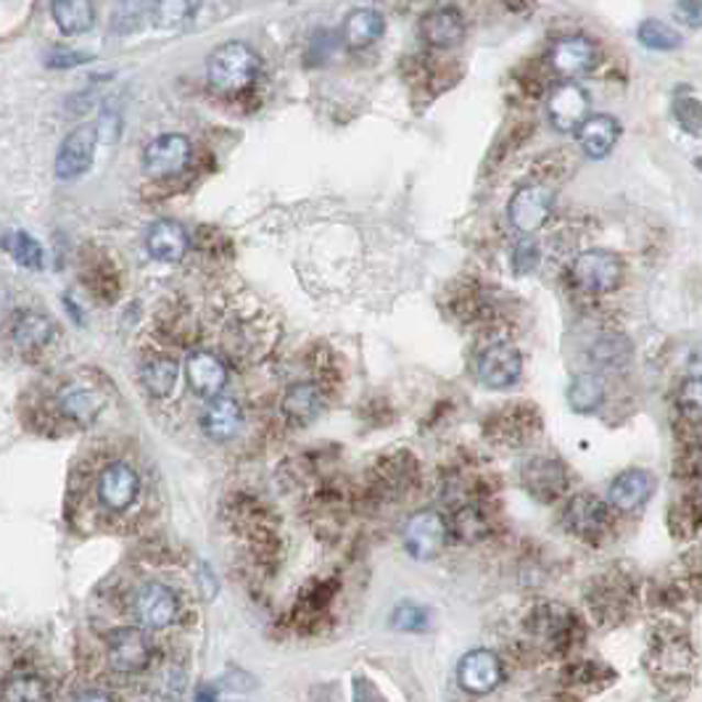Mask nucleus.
<instances>
[{
    "instance_id": "nucleus-39",
    "label": "nucleus",
    "mask_w": 702,
    "mask_h": 702,
    "mask_svg": "<svg viewBox=\"0 0 702 702\" xmlns=\"http://www.w3.org/2000/svg\"><path fill=\"white\" fill-rule=\"evenodd\" d=\"M391 623L397 628H402V632H417V628L425 626V613L415 605H402L397 608Z\"/></svg>"
},
{
    "instance_id": "nucleus-43",
    "label": "nucleus",
    "mask_w": 702,
    "mask_h": 702,
    "mask_svg": "<svg viewBox=\"0 0 702 702\" xmlns=\"http://www.w3.org/2000/svg\"><path fill=\"white\" fill-rule=\"evenodd\" d=\"M77 702H114V700H111L107 692H98V689H90V692H82L80 698H77Z\"/></svg>"
},
{
    "instance_id": "nucleus-11",
    "label": "nucleus",
    "mask_w": 702,
    "mask_h": 702,
    "mask_svg": "<svg viewBox=\"0 0 702 702\" xmlns=\"http://www.w3.org/2000/svg\"><path fill=\"white\" fill-rule=\"evenodd\" d=\"M457 679L468 692L487 694L502 681V662L491 649H473L459 660Z\"/></svg>"
},
{
    "instance_id": "nucleus-17",
    "label": "nucleus",
    "mask_w": 702,
    "mask_h": 702,
    "mask_svg": "<svg viewBox=\"0 0 702 702\" xmlns=\"http://www.w3.org/2000/svg\"><path fill=\"white\" fill-rule=\"evenodd\" d=\"M241 425H244V412H241V404L235 399L214 397L203 406L201 431L212 442H230L241 431Z\"/></svg>"
},
{
    "instance_id": "nucleus-27",
    "label": "nucleus",
    "mask_w": 702,
    "mask_h": 702,
    "mask_svg": "<svg viewBox=\"0 0 702 702\" xmlns=\"http://www.w3.org/2000/svg\"><path fill=\"white\" fill-rule=\"evenodd\" d=\"M141 378L151 397L156 399L169 397L177 386V363L172 357H161L159 354V357L148 359V363L143 365Z\"/></svg>"
},
{
    "instance_id": "nucleus-33",
    "label": "nucleus",
    "mask_w": 702,
    "mask_h": 702,
    "mask_svg": "<svg viewBox=\"0 0 702 702\" xmlns=\"http://www.w3.org/2000/svg\"><path fill=\"white\" fill-rule=\"evenodd\" d=\"M455 531L463 542H478L489 534V517L476 504H465L455 515Z\"/></svg>"
},
{
    "instance_id": "nucleus-22",
    "label": "nucleus",
    "mask_w": 702,
    "mask_h": 702,
    "mask_svg": "<svg viewBox=\"0 0 702 702\" xmlns=\"http://www.w3.org/2000/svg\"><path fill=\"white\" fill-rule=\"evenodd\" d=\"M58 406L75 423H93L103 410V397L85 383H69L58 393Z\"/></svg>"
},
{
    "instance_id": "nucleus-37",
    "label": "nucleus",
    "mask_w": 702,
    "mask_h": 702,
    "mask_svg": "<svg viewBox=\"0 0 702 702\" xmlns=\"http://www.w3.org/2000/svg\"><path fill=\"white\" fill-rule=\"evenodd\" d=\"M539 259H542V252L534 241H521V244L513 248V270L517 275L534 272L536 267H539Z\"/></svg>"
},
{
    "instance_id": "nucleus-15",
    "label": "nucleus",
    "mask_w": 702,
    "mask_h": 702,
    "mask_svg": "<svg viewBox=\"0 0 702 702\" xmlns=\"http://www.w3.org/2000/svg\"><path fill=\"white\" fill-rule=\"evenodd\" d=\"M188 386L203 399L220 397V391L227 383V367L212 352H196L188 357L186 365Z\"/></svg>"
},
{
    "instance_id": "nucleus-41",
    "label": "nucleus",
    "mask_w": 702,
    "mask_h": 702,
    "mask_svg": "<svg viewBox=\"0 0 702 702\" xmlns=\"http://www.w3.org/2000/svg\"><path fill=\"white\" fill-rule=\"evenodd\" d=\"M676 14L689 27H702V3H679L676 5Z\"/></svg>"
},
{
    "instance_id": "nucleus-12",
    "label": "nucleus",
    "mask_w": 702,
    "mask_h": 702,
    "mask_svg": "<svg viewBox=\"0 0 702 702\" xmlns=\"http://www.w3.org/2000/svg\"><path fill=\"white\" fill-rule=\"evenodd\" d=\"M589 114V96L581 85L562 82L549 96V120L560 133L581 127Z\"/></svg>"
},
{
    "instance_id": "nucleus-13",
    "label": "nucleus",
    "mask_w": 702,
    "mask_h": 702,
    "mask_svg": "<svg viewBox=\"0 0 702 702\" xmlns=\"http://www.w3.org/2000/svg\"><path fill=\"white\" fill-rule=\"evenodd\" d=\"M562 521L570 534L581 539H600L602 531L608 528V504L594 494H576L568 502Z\"/></svg>"
},
{
    "instance_id": "nucleus-16",
    "label": "nucleus",
    "mask_w": 702,
    "mask_h": 702,
    "mask_svg": "<svg viewBox=\"0 0 702 702\" xmlns=\"http://www.w3.org/2000/svg\"><path fill=\"white\" fill-rule=\"evenodd\" d=\"M655 491V478L647 470L632 468L623 470V473L610 483L608 500L615 510H623V513H634L642 504H647L649 497Z\"/></svg>"
},
{
    "instance_id": "nucleus-44",
    "label": "nucleus",
    "mask_w": 702,
    "mask_h": 702,
    "mask_svg": "<svg viewBox=\"0 0 702 702\" xmlns=\"http://www.w3.org/2000/svg\"><path fill=\"white\" fill-rule=\"evenodd\" d=\"M214 698H216L214 689H209V692L203 689V692H199V698H196V702H214Z\"/></svg>"
},
{
    "instance_id": "nucleus-1",
    "label": "nucleus",
    "mask_w": 702,
    "mask_h": 702,
    "mask_svg": "<svg viewBox=\"0 0 702 702\" xmlns=\"http://www.w3.org/2000/svg\"><path fill=\"white\" fill-rule=\"evenodd\" d=\"M259 71V58L246 43H225L207 58L209 82L222 93H238L248 88Z\"/></svg>"
},
{
    "instance_id": "nucleus-23",
    "label": "nucleus",
    "mask_w": 702,
    "mask_h": 702,
    "mask_svg": "<svg viewBox=\"0 0 702 702\" xmlns=\"http://www.w3.org/2000/svg\"><path fill=\"white\" fill-rule=\"evenodd\" d=\"M323 410V391L317 386L304 380V383H293L283 397V415L293 423H310Z\"/></svg>"
},
{
    "instance_id": "nucleus-28",
    "label": "nucleus",
    "mask_w": 702,
    "mask_h": 702,
    "mask_svg": "<svg viewBox=\"0 0 702 702\" xmlns=\"http://www.w3.org/2000/svg\"><path fill=\"white\" fill-rule=\"evenodd\" d=\"M0 702H51L48 687L35 673H14L3 681Z\"/></svg>"
},
{
    "instance_id": "nucleus-25",
    "label": "nucleus",
    "mask_w": 702,
    "mask_h": 702,
    "mask_svg": "<svg viewBox=\"0 0 702 702\" xmlns=\"http://www.w3.org/2000/svg\"><path fill=\"white\" fill-rule=\"evenodd\" d=\"M51 338H54V325H51V320L43 317V314L24 312L22 317L16 320L14 341L24 354L43 352L45 346H48Z\"/></svg>"
},
{
    "instance_id": "nucleus-31",
    "label": "nucleus",
    "mask_w": 702,
    "mask_h": 702,
    "mask_svg": "<svg viewBox=\"0 0 702 702\" xmlns=\"http://www.w3.org/2000/svg\"><path fill=\"white\" fill-rule=\"evenodd\" d=\"M54 11L56 24L62 27V32L67 35H80V32H88L93 27V3L88 0H75V3H54L51 5Z\"/></svg>"
},
{
    "instance_id": "nucleus-6",
    "label": "nucleus",
    "mask_w": 702,
    "mask_h": 702,
    "mask_svg": "<svg viewBox=\"0 0 702 702\" xmlns=\"http://www.w3.org/2000/svg\"><path fill=\"white\" fill-rule=\"evenodd\" d=\"M107 660L116 673H141L151 662V642L141 628H120L107 639Z\"/></svg>"
},
{
    "instance_id": "nucleus-36",
    "label": "nucleus",
    "mask_w": 702,
    "mask_h": 702,
    "mask_svg": "<svg viewBox=\"0 0 702 702\" xmlns=\"http://www.w3.org/2000/svg\"><path fill=\"white\" fill-rule=\"evenodd\" d=\"M491 425H494L497 438H502L504 444H521L523 433H526L521 428V417H517V410H504L502 415H497L494 420H491Z\"/></svg>"
},
{
    "instance_id": "nucleus-10",
    "label": "nucleus",
    "mask_w": 702,
    "mask_h": 702,
    "mask_svg": "<svg viewBox=\"0 0 702 702\" xmlns=\"http://www.w3.org/2000/svg\"><path fill=\"white\" fill-rule=\"evenodd\" d=\"M190 161V143L182 135H161L151 141L143 151V167L156 177H169L182 172Z\"/></svg>"
},
{
    "instance_id": "nucleus-35",
    "label": "nucleus",
    "mask_w": 702,
    "mask_h": 702,
    "mask_svg": "<svg viewBox=\"0 0 702 702\" xmlns=\"http://www.w3.org/2000/svg\"><path fill=\"white\" fill-rule=\"evenodd\" d=\"M673 116L679 127L692 137H702V103L698 98H679L673 103Z\"/></svg>"
},
{
    "instance_id": "nucleus-38",
    "label": "nucleus",
    "mask_w": 702,
    "mask_h": 702,
    "mask_svg": "<svg viewBox=\"0 0 702 702\" xmlns=\"http://www.w3.org/2000/svg\"><path fill=\"white\" fill-rule=\"evenodd\" d=\"M190 11H193V5L188 3H156L154 19L159 27H175V24H180L182 19H188Z\"/></svg>"
},
{
    "instance_id": "nucleus-32",
    "label": "nucleus",
    "mask_w": 702,
    "mask_h": 702,
    "mask_svg": "<svg viewBox=\"0 0 702 702\" xmlns=\"http://www.w3.org/2000/svg\"><path fill=\"white\" fill-rule=\"evenodd\" d=\"M636 37L639 43L649 51H676L681 48V35L673 27H668L666 22H658V19H647V22L639 24L636 30Z\"/></svg>"
},
{
    "instance_id": "nucleus-2",
    "label": "nucleus",
    "mask_w": 702,
    "mask_h": 702,
    "mask_svg": "<svg viewBox=\"0 0 702 702\" xmlns=\"http://www.w3.org/2000/svg\"><path fill=\"white\" fill-rule=\"evenodd\" d=\"M623 280V261L613 252H583L573 261V283L587 293H613Z\"/></svg>"
},
{
    "instance_id": "nucleus-26",
    "label": "nucleus",
    "mask_w": 702,
    "mask_h": 702,
    "mask_svg": "<svg viewBox=\"0 0 702 702\" xmlns=\"http://www.w3.org/2000/svg\"><path fill=\"white\" fill-rule=\"evenodd\" d=\"M568 402L570 410L579 412V415H592V412L600 410V404L605 402V383H602V378L594 376V372L579 376L570 383Z\"/></svg>"
},
{
    "instance_id": "nucleus-4",
    "label": "nucleus",
    "mask_w": 702,
    "mask_h": 702,
    "mask_svg": "<svg viewBox=\"0 0 702 702\" xmlns=\"http://www.w3.org/2000/svg\"><path fill=\"white\" fill-rule=\"evenodd\" d=\"M555 207V190L547 186H523L515 190V196L510 199L508 216L510 225H513L517 233L528 235L536 233L544 222L549 220Z\"/></svg>"
},
{
    "instance_id": "nucleus-7",
    "label": "nucleus",
    "mask_w": 702,
    "mask_h": 702,
    "mask_svg": "<svg viewBox=\"0 0 702 702\" xmlns=\"http://www.w3.org/2000/svg\"><path fill=\"white\" fill-rule=\"evenodd\" d=\"M98 146V130L93 124H82V127L71 130L64 137L62 148L56 154V177L62 180H75L82 172H88L90 164H93Z\"/></svg>"
},
{
    "instance_id": "nucleus-20",
    "label": "nucleus",
    "mask_w": 702,
    "mask_h": 702,
    "mask_svg": "<svg viewBox=\"0 0 702 702\" xmlns=\"http://www.w3.org/2000/svg\"><path fill=\"white\" fill-rule=\"evenodd\" d=\"M146 248L159 261H180L188 252V233L180 222L159 220L154 222L146 235Z\"/></svg>"
},
{
    "instance_id": "nucleus-42",
    "label": "nucleus",
    "mask_w": 702,
    "mask_h": 702,
    "mask_svg": "<svg viewBox=\"0 0 702 702\" xmlns=\"http://www.w3.org/2000/svg\"><path fill=\"white\" fill-rule=\"evenodd\" d=\"M80 62H85V56L75 54V51H56V54L48 56V67H54V69H58V67H64V69L77 67Z\"/></svg>"
},
{
    "instance_id": "nucleus-29",
    "label": "nucleus",
    "mask_w": 702,
    "mask_h": 702,
    "mask_svg": "<svg viewBox=\"0 0 702 702\" xmlns=\"http://www.w3.org/2000/svg\"><path fill=\"white\" fill-rule=\"evenodd\" d=\"M0 244H3L9 257L14 259L16 265L27 267V270H41L45 265L43 246L37 244L30 233H24V230H11V233H5L3 238H0Z\"/></svg>"
},
{
    "instance_id": "nucleus-9",
    "label": "nucleus",
    "mask_w": 702,
    "mask_h": 702,
    "mask_svg": "<svg viewBox=\"0 0 702 702\" xmlns=\"http://www.w3.org/2000/svg\"><path fill=\"white\" fill-rule=\"evenodd\" d=\"M135 615L146 628H167L172 626L180 615V602L177 594L164 583H146L135 594Z\"/></svg>"
},
{
    "instance_id": "nucleus-5",
    "label": "nucleus",
    "mask_w": 702,
    "mask_h": 702,
    "mask_svg": "<svg viewBox=\"0 0 702 702\" xmlns=\"http://www.w3.org/2000/svg\"><path fill=\"white\" fill-rule=\"evenodd\" d=\"M523 487L536 502L553 504L568 489V470L555 457H531L521 470Z\"/></svg>"
},
{
    "instance_id": "nucleus-3",
    "label": "nucleus",
    "mask_w": 702,
    "mask_h": 702,
    "mask_svg": "<svg viewBox=\"0 0 702 702\" xmlns=\"http://www.w3.org/2000/svg\"><path fill=\"white\" fill-rule=\"evenodd\" d=\"M449 539V526L436 510H420L406 521L404 547L415 560H433Z\"/></svg>"
},
{
    "instance_id": "nucleus-40",
    "label": "nucleus",
    "mask_w": 702,
    "mask_h": 702,
    "mask_svg": "<svg viewBox=\"0 0 702 702\" xmlns=\"http://www.w3.org/2000/svg\"><path fill=\"white\" fill-rule=\"evenodd\" d=\"M120 11H124V19H114V30L116 32H133V30L141 27L143 5L124 3V5H120Z\"/></svg>"
},
{
    "instance_id": "nucleus-30",
    "label": "nucleus",
    "mask_w": 702,
    "mask_h": 702,
    "mask_svg": "<svg viewBox=\"0 0 702 702\" xmlns=\"http://www.w3.org/2000/svg\"><path fill=\"white\" fill-rule=\"evenodd\" d=\"M592 365L602 367V370H619L632 359V344L619 333H608L600 341H594L592 346Z\"/></svg>"
},
{
    "instance_id": "nucleus-14",
    "label": "nucleus",
    "mask_w": 702,
    "mask_h": 702,
    "mask_svg": "<svg viewBox=\"0 0 702 702\" xmlns=\"http://www.w3.org/2000/svg\"><path fill=\"white\" fill-rule=\"evenodd\" d=\"M141 491V478L127 463H111L98 478V500L109 510H127Z\"/></svg>"
},
{
    "instance_id": "nucleus-34",
    "label": "nucleus",
    "mask_w": 702,
    "mask_h": 702,
    "mask_svg": "<svg viewBox=\"0 0 702 702\" xmlns=\"http://www.w3.org/2000/svg\"><path fill=\"white\" fill-rule=\"evenodd\" d=\"M676 406L689 423H702V376L687 378L676 391Z\"/></svg>"
},
{
    "instance_id": "nucleus-19",
    "label": "nucleus",
    "mask_w": 702,
    "mask_h": 702,
    "mask_svg": "<svg viewBox=\"0 0 702 702\" xmlns=\"http://www.w3.org/2000/svg\"><path fill=\"white\" fill-rule=\"evenodd\" d=\"M420 32L433 48H455L465 37V19L455 5H442V9H433L431 14L423 16Z\"/></svg>"
},
{
    "instance_id": "nucleus-24",
    "label": "nucleus",
    "mask_w": 702,
    "mask_h": 702,
    "mask_svg": "<svg viewBox=\"0 0 702 702\" xmlns=\"http://www.w3.org/2000/svg\"><path fill=\"white\" fill-rule=\"evenodd\" d=\"M386 22L378 11L372 9H357L346 16L344 24V41L352 45V48H367L383 35Z\"/></svg>"
},
{
    "instance_id": "nucleus-21",
    "label": "nucleus",
    "mask_w": 702,
    "mask_h": 702,
    "mask_svg": "<svg viewBox=\"0 0 702 702\" xmlns=\"http://www.w3.org/2000/svg\"><path fill=\"white\" fill-rule=\"evenodd\" d=\"M621 127L613 116L608 114H597L589 116L587 122L579 127V143L581 151L589 156V159H605L610 151L619 143Z\"/></svg>"
},
{
    "instance_id": "nucleus-8",
    "label": "nucleus",
    "mask_w": 702,
    "mask_h": 702,
    "mask_svg": "<svg viewBox=\"0 0 702 702\" xmlns=\"http://www.w3.org/2000/svg\"><path fill=\"white\" fill-rule=\"evenodd\" d=\"M523 372V357L513 344H494L478 359V378L487 389H510Z\"/></svg>"
},
{
    "instance_id": "nucleus-18",
    "label": "nucleus",
    "mask_w": 702,
    "mask_h": 702,
    "mask_svg": "<svg viewBox=\"0 0 702 702\" xmlns=\"http://www.w3.org/2000/svg\"><path fill=\"white\" fill-rule=\"evenodd\" d=\"M549 64L560 77H581L597 67V48L587 37H562L555 43Z\"/></svg>"
}]
</instances>
